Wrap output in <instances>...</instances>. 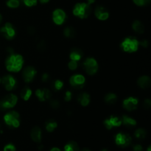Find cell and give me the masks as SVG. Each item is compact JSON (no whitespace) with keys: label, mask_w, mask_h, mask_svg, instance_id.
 Here are the masks:
<instances>
[{"label":"cell","mask_w":151,"mask_h":151,"mask_svg":"<svg viewBox=\"0 0 151 151\" xmlns=\"http://www.w3.org/2000/svg\"><path fill=\"white\" fill-rule=\"evenodd\" d=\"M23 58L20 55L12 54L6 60V68L8 71L13 72H18L22 69L23 66Z\"/></svg>","instance_id":"obj_1"},{"label":"cell","mask_w":151,"mask_h":151,"mask_svg":"<svg viewBox=\"0 0 151 151\" xmlns=\"http://www.w3.org/2000/svg\"><path fill=\"white\" fill-rule=\"evenodd\" d=\"M91 8L90 4L86 3H78L73 9V14L81 19H86L91 14Z\"/></svg>","instance_id":"obj_2"},{"label":"cell","mask_w":151,"mask_h":151,"mask_svg":"<svg viewBox=\"0 0 151 151\" xmlns=\"http://www.w3.org/2000/svg\"><path fill=\"white\" fill-rule=\"evenodd\" d=\"M139 42L138 40L133 37L126 38L121 44V47H122L124 51L128 52L137 51L139 48Z\"/></svg>","instance_id":"obj_3"},{"label":"cell","mask_w":151,"mask_h":151,"mask_svg":"<svg viewBox=\"0 0 151 151\" xmlns=\"http://www.w3.org/2000/svg\"><path fill=\"white\" fill-rule=\"evenodd\" d=\"M4 120L8 126L16 128L20 125L19 114L18 112L13 111L6 114L4 116Z\"/></svg>","instance_id":"obj_4"},{"label":"cell","mask_w":151,"mask_h":151,"mask_svg":"<svg viewBox=\"0 0 151 151\" xmlns=\"http://www.w3.org/2000/svg\"><path fill=\"white\" fill-rule=\"evenodd\" d=\"M18 98L15 94H9L0 101V109L5 110L13 108L17 103Z\"/></svg>","instance_id":"obj_5"},{"label":"cell","mask_w":151,"mask_h":151,"mask_svg":"<svg viewBox=\"0 0 151 151\" xmlns=\"http://www.w3.org/2000/svg\"><path fill=\"white\" fill-rule=\"evenodd\" d=\"M83 67L88 75H92L97 72L98 64L95 59L93 58H88L84 61Z\"/></svg>","instance_id":"obj_6"},{"label":"cell","mask_w":151,"mask_h":151,"mask_svg":"<svg viewBox=\"0 0 151 151\" xmlns=\"http://www.w3.org/2000/svg\"><path fill=\"white\" fill-rule=\"evenodd\" d=\"M115 141H116V145L122 147H125L131 145L132 139L128 134L119 133L115 137Z\"/></svg>","instance_id":"obj_7"},{"label":"cell","mask_w":151,"mask_h":151,"mask_svg":"<svg viewBox=\"0 0 151 151\" xmlns=\"http://www.w3.org/2000/svg\"><path fill=\"white\" fill-rule=\"evenodd\" d=\"M0 32L4 35V38L8 40L13 38L16 35V31L13 25L10 23H6L5 25L0 29Z\"/></svg>","instance_id":"obj_8"},{"label":"cell","mask_w":151,"mask_h":151,"mask_svg":"<svg viewBox=\"0 0 151 151\" xmlns=\"http://www.w3.org/2000/svg\"><path fill=\"white\" fill-rule=\"evenodd\" d=\"M85 78L82 75H75L70 78L71 86L75 88H81L85 84Z\"/></svg>","instance_id":"obj_9"},{"label":"cell","mask_w":151,"mask_h":151,"mask_svg":"<svg viewBox=\"0 0 151 151\" xmlns=\"http://www.w3.org/2000/svg\"><path fill=\"white\" fill-rule=\"evenodd\" d=\"M66 17V13L61 9H56L52 13L53 22L58 25L62 24L65 22Z\"/></svg>","instance_id":"obj_10"},{"label":"cell","mask_w":151,"mask_h":151,"mask_svg":"<svg viewBox=\"0 0 151 151\" xmlns=\"http://www.w3.org/2000/svg\"><path fill=\"white\" fill-rule=\"evenodd\" d=\"M36 73L37 72L35 68L32 67V66H27V67L25 68L24 70L23 71V73H22L24 81L27 83L31 82L35 78Z\"/></svg>","instance_id":"obj_11"},{"label":"cell","mask_w":151,"mask_h":151,"mask_svg":"<svg viewBox=\"0 0 151 151\" xmlns=\"http://www.w3.org/2000/svg\"><path fill=\"white\" fill-rule=\"evenodd\" d=\"M138 103V99L136 97H128L123 101V107L126 110L131 111L137 109Z\"/></svg>","instance_id":"obj_12"},{"label":"cell","mask_w":151,"mask_h":151,"mask_svg":"<svg viewBox=\"0 0 151 151\" xmlns=\"http://www.w3.org/2000/svg\"><path fill=\"white\" fill-rule=\"evenodd\" d=\"M122 124V119L117 116H111L104 121V125L107 129H111L114 127H118Z\"/></svg>","instance_id":"obj_13"},{"label":"cell","mask_w":151,"mask_h":151,"mask_svg":"<svg viewBox=\"0 0 151 151\" xmlns=\"http://www.w3.org/2000/svg\"><path fill=\"white\" fill-rule=\"evenodd\" d=\"M1 83L7 91H11L16 86V81L12 75H6L1 80Z\"/></svg>","instance_id":"obj_14"},{"label":"cell","mask_w":151,"mask_h":151,"mask_svg":"<svg viewBox=\"0 0 151 151\" xmlns=\"http://www.w3.org/2000/svg\"><path fill=\"white\" fill-rule=\"evenodd\" d=\"M95 16L100 20H106L109 16V13L105 7H97L95 10Z\"/></svg>","instance_id":"obj_15"},{"label":"cell","mask_w":151,"mask_h":151,"mask_svg":"<svg viewBox=\"0 0 151 151\" xmlns=\"http://www.w3.org/2000/svg\"><path fill=\"white\" fill-rule=\"evenodd\" d=\"M37 97L40 101H45V100H49L51 97V93L47 88L44 89H38L35 91Z\"/></svg>","instance_id":"obj_16"},{"label":"cell","mask_w":151,"mask_h":151,"mask_svg":"<svg viewBox=\"0 0 151 151\" xmlns=\"http://www.w3.org/2000/svg\"><path fill=\"white\" fill-rule=\"evenodd\" d=\"M31 138L34 142L39 143L41 140V131L38 127H35L31 131Z\"/></svg>","instance_id":"obj_17"},{"label":"cell","mask_w":151,"mask_h":151,"mask_svg":"<svg viewBox=\"0 0 151 151\" xmlns=\"http://www.w3.org/2000/svg\"><path fill=\"white\" fill-rule=\"evenodd\" d=\"M138 85L142 88H147L150 86L151 81L150 78L147 76H142L138 80Z\"/></svg>","instance_id":"obj_18"},{"label":"cell","mask_w":151,"mask_h":151,"mask_svg":"<svg viewBox=\"0 0 151 151\" xmlns=\"http://www.w3.org/2000/svg\"><path fill=\"white\" fill-rule=\"evenodd\" d=\"M83 56V52L81 50H78V49H74L72 50L70 53V57L71 60H75V61H78L81 59Z\"/></svg>","instance_id":"obj_19"},{"label":"cell","mask_w":151,"mask_h":151,"mask_svg":"<svg viewBox=\"0 0 151 151\" xmlns=\"http://www.w3.org/2000/svg\"><path fill=\"white\" fill-rule=\"evenodd\" d=\"M122 122L125 126L129 127V128H133V127H134L137 125V121L128 116H123L122 119Z\"/></svg>","instance_id":"obj_20"},{"label":"cell","mask_w":151,"mask_h":151,"mask_svg":"<svg viewBox=\"0 0 151 151\" xmlns=\"http://www.w3.org/2000/svg\"><path fill=\"white\" fill-rule=\"evenodd\" d=\"M78 100L83 106H86L90 102V97L87 93H83L81 95H79Z\"/></svg>","instance_id":"obj_21"},{"label":"cell","mask_w":151,"mask_h":151,"mask_svg":"<svg viewBox=\"0 0 151 151\" xmlns=\"http://www.w3.org/2000/svg\"><path fill=\"white\" fill-rule=\"evenodd\" d=\"M133 27V29L135 30V32H138V33H143L145 31V28H144V25L142 24L141 22H139V21H135V22H134V24H133L132 25Z\"/></svg>","instance_id":"obj_22"},{"label":"cell","mask_w":151,"mask_h":151,"mask_svg":"<svg viewBox=\"0 0 151 151\" xmlns=\"http://www.w3.org/2000/svg\"><path fill=\"white\" fill-rule=\"evenodd\" d=\"M31 94H32V91H31L30 88L29 87H24L23 89L22 90V92H21V97H22V99H24V100H28L30 97Z\"/></svg>","instance_id":"obj_23"},{"label":"cell","mask_w":151,"mask_h":151,"mask_svg":"<svg viewBox=\"0 0 151 151\" xmlns=\"http://www.w3.org/2000/svg\"><path fill=\"white\" fill-rule=\"evenodd\" d=\"M64 151H80L78 144L75 142H70L64 147Z\"/></svg>","instance_id":"obj_24"},{"label":"cell","mask_w":151,"mask_h":151,"mask_svg":"<svg viewBox=\"0 0 151 151\" xmlns=\"http://www.w3.org/2000/svg\"><path fill=\"white\" fill-rule=\"evenodd\" d=\"M116 94H113V93H109L105 97V100L107 103L109 104H114L115 102L116 101Z\"/></svg>","instance_id":"obj_25"},{"label":"cell","mask_w":151,"mask_h":151,"mask_svg":"<svg viewBox=\"0 0 151 151\" xmlns=\"http://www.w3.org/2000/svg\"><path fill=\"white\" fill-rule=\"evenodd\" d=\"M57 123L53 120H50L46 122V129L49 132H52V131H54L57 128Z\"/></svg>","instance_id":"obj_26"},{"label":"cell","mask_w":151,"mask_h":151,"mask_svg":"<svg viewBox=\"0 0 151 151\" xmlns=\"http://www.w3.org/2000/svg\"><path fill=\"white\" fill-rule=\"evenodd\" d=\"M63 33H64L65 36H66L67 38H73L75 35V30L72 27H68L64 29Z\"/></svg>","instance_id":"obj_27"},{"label":"cell","mask_w":151,"mask_h":151,"mask_svg":"<svg viewBox=\"0 0 151 151\" xmlns=\"http://www.w3.org/2000/svg\"><path fill=\"white\" fill-rule=\"evenodd\" d=\"M146 136V132L144 129L142 128H139L135 132V137L137 139H142L145 137Z\"/></svg>","instance_id":"obj_28"},{"label":"cell","mask_w":151,"mask_h":151,"mask_svg":"<svg viewBox=\"0 0 151 151\" xmlns=\"http://www.w3.org/2000/svg\"><path fill=\"white\" fill-rule=\"evenodd\" d=\"M20 4V1L19 0H8L7 1V5L9 7H11V8H16L18 7Z\"/></svg>","instance_id":"obj_29"},{"label":"cell","mask_w":151,"mask_h":151,"mask_svg":"<svg viewBox=\"0 0 151 151\" xmlns=\"http://www.w3.org/2000/svg\"><path fill=\"white\" fill-rule=\"evenodd\" d=\"M63 83L61 81H59V80H57V81H55L52 84V88H54L55 91H58V90L61 89V88L63 87Z\"/></svg>","instance_id":"obj_30"},{"label":"cell","mask_w":151,"mask_h":151,"mask_svg":"<svg viewBox=\"0 0 151 151\" xmlns=\"http://www.w3.org/2000/svg\"><path fill=\"white\" fill-rule=\"evenodd\" d=\"M24 4L27 7H32L38 2V0H23Z\"/></svg>","instance_id":"obj_31"},{"label":"cell","mask_w":151,"mask_h":151,"mask_svg":"<svg viewBox=\"0 0 151 151\" xmlns=\"http://www.w3.org/2000/svg\"><path fill=\"white\" fill-rule=\"evenodd\" d=\"M134 2L137 5L139 6H143L145 5V4H149L150 1V0H133Z\"/></svg>","instance_id":"obj_32"},{"label":"cell","mask_w":151,"mask_h":151,"mask_svg":"<svg viewBox=\"0 0 151 151\" xmlns=\"http://www.w3.org/2000/svg\"><path fill=\"white\" fill-rule=\"evenodd\" d=\"M68 66H69V68L71 70H75L78 67V63L75 60H71L69 64H68Z\"/></svg>","instance_id":"obj_33"},{"label":"cell","mask_w":151,"mask_h":151,"mask_svg":"<svg viewBox=\"0 0 151 151\" xmlns=\"http://www.w3.org/2000/svg\"><path fill=\"white\" fill-rule=\"evenodd\" d=\"M4 151H16V147L13 145L9 144L4 147Z\"/></svg>","instance_id":"obj_34"},{"label":"cell","mask_w":151,"mask_h":151,"mask_svg":"<svg viewBox=\"0 0 151 151\" xmlns=\"http://www.w3.org/2000/svg\"><path fill=\"white\" fill-rule=\"evenodd\" d=\"M50 106H51V107L52 108V109H56L60 106V103H59V102L57 101V100H52L51 103H50Z\"/></svg>","instance_id":"obj_35"},{"label":"cell","mask_w":151,"mask_h":151,"mask_svg":"<svg viewBox=\"0 0 151 151\" xmlns=\"http://www.w3.org/2000/svg\"><path fill=\"white\" fill-rule=\"evenodd\" d=\"M72 99V93L70 91H66L65 94V100L66 101H69Z\"/></svg>","instance_id":"obj_36"},{"label":"cell","mask_w":151,"mask_h":151,"mask_svg":"<svg viewBox=\"0 0 151 151\" xmlns=\"http://www.w3.org/2000/svg\"><path fill=\"white\" fill-rule=\"evenodd\" d=\"M150 105H151V101L150 99H147V100L145 101V107L146 109H149L150 107Z\"/></svg>","instance_id":"obj_37"},{"label":"cell","mask_w":151,"mask_h":151,"mask_svg":"<svg viewBox=\"0 0 151 151\" xmlns=\"http://www.w3.org/2000/svg\"><path fill=\"white\" fill-rule=\"evenodd\" d=\"M134 151H142V147L140 145H136L134 146Z\"/></svg>","instance_id":"obj_38"},{"label":"cell","mask_w":151,"mask_h":151,"mask_svg":"<svg viewBox=\"0 0 151 151\" xmlns=\"http://www.w3.org/2000/svg\"><path fill=\"white\" fill-rule=\"evenodd\" d=\"M139 44H141V45L142 46V47H147V46H148V42H147V40H144V41H142V42L139 43Z\"/></svg>","instance_id":"obj_39"},{"label":"cell","mask_w":151,"mask_h":151,"mask_svg":"<svg viewBox=\"0 0 151 151\" xmlns=\"http://www.w3.org/2000/svg\"><path fill=\"white\" fill-rule=\"evenodd\" d=\"M48 78H49V75H47V74H44V75H42V81H44V82L47 81V80H48Z\"/></svg>","instance_id":"obj_40"},{"label":"cell","mask_w":151,"mask_h":151,"mask_svg":"<svg viewBox=\"0 0 151 151\" xmlns=\"http://www.w3.org/2000/svg\"><path fill=\"white\" fill-rule=\"evenodd\" d=\"M87 1H88V4H92V3H94V1H95V0H87Z\"/></svg>","instance_id":"obj_41"},{"label":"cell","mask_w":151,"mask_h":151,"mask_svg":"<svg viewBox=\"0 0 151 151\" xmlns=\"http://www.w3.org/2000/svg\"><path fill=\"white\" fill-rule=\"evenodd\" d=\"M41 3H47L50 0H39Z\"/></svg>","instance_id":"obj_42"},{"label":"cell","mask_w":151,"mask_h":151,"mask_svg":"<svg viewBox=\"0 0 151 151\" xmlns=\"http://www.w3.org/2000/svg\"><path fill=\"white\" fill-rule=\"evenodd\" d=\"M51 151H60V150H59L58 148H57V147H54V148L52 149Z\"/></svg>","instance_id":"obj_43"},{"label":"cell","mask_w":151,"mask_h":151,"mask_svg":"<svg viewBox=\"0 0 151 151\" xmlns=\"http://www.w3.org/2000/svg\"><path fill=\"white\" fill-rule=\"evenodd\" d=\"M147 151H151V147H149L148 148H147Z\"/></svg>","instance_id":"obj_44"},{"label":"cell","mask_w":151,"mask_h":151,"mask_svg":"<svg viewBox=\"0 0 151 151\" xmlns=\"http://www.w3.org/2000/svg\"><path fill=\"white\" fill-rule=\"evenodd\" d=\"M1 19H2V17H1V14H0V22H1Z\"/></svg>","instance_id":"obj_45"},{"label":"cell","mask_w":151,"mask_h":151,"mask_svg":"<svg viewBox=\"0 0 151 151\" xmlns=\"http://www.w3.org/2000/svg\"><path fill=\"white\" fill-rule=\"evenodd\" d=\"M83 151H90V150H88V149H84V150H83Z\"/></svg>","instance_id":"obj_46"},{"label":"cell","mask_w":151,"mask_h":151,"mask_svg":"<svg viewBox=\"0 0 151 151\" xmlns=\"http://www.w3.org/2000/svg\"><path fill=\"white\" fill-rule=\"evenodd\" d=\"M102 151H108L107 150H106V149H103V150H102Z\"/></svg>","instance_id":"obj_47"},{"label":"cell","mask_w":151,"mask_h":151,"mask_svg":"<svg viewBox=\"0 0 151 151\" xmlns=\"http://www.w3.org/2000/svg\"><path fill=\"white\" fill-rule=\"evenodd\" d=\"M0 83H1V79H0Z\"/></svg>","instance_id":"obj_48"}]
</instances>
